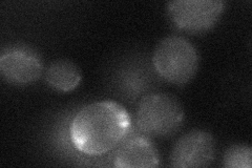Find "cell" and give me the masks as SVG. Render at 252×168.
<instances>
[{"mask_svg": "<svg viewBox=\"0 0 252 168\" xmlns=\"http://www.w3.org/2000/svg\"><path fill=\"white\" fill-rule=\"evenodd\" d=\"M131 129V118L119 103L110 100L94 102L73 118L69 137L81 154L101 156L119 146Z\"/></svg>", "mask_w": 252, "mask_h": 168, "instance_id": "6da1fadb", "label": "cell"}, {"mask_svg": "<svg viewBox=\"0 0 252 168\" xmlns=\"http://www.w3.org/2000/svg\"><path fill=\"white\" fill-rule=\"evenodd\" d=\"M154 67L165 81L184 85L192 80L199 68V54L184 37L169 36L158 43L153 55Z\"/></svg>", "mask_w": 252, "mask_h": 168, "instance_id": "7a4b0ae2", "label": "cell"}, {"mask_svg": "<svg viewBox=\"0 0 252 168\" xmlns=\"http://www.w3.org/2000/svg\"><path fill=\"white\" fill-rule=\"evenodd\" d=\"M183 121V107L169 94L147 95L139 103L136 124L139 132L147 137H170L181 129Z\"/></svg>", "mask_w": 252, "mask_h": 168, "instance_id": "3957f363", "label": "cell"}, {"mask_svg": "<svg viewBox=\"0 0 252 168\" xmlns=\"http://www.w3.org/2000/svg\"><path fill=\"white\" fill-rule=\"evenodd\" d=\"M220 0H173L166 4L168 18L179 30L202 34L211 30L224 11Z\"/></svg>", "mask_w": 252, "mask_h": 168, "instance_id": "277c9868", "label": "cell"}, {"mask_svg": "<svg viewBox=\"0 0 252 168\" xmlns=\"http://www.w3.org/2000/svg\"><path fill=\"white\" fill-rule=\"evenodd\" d=\"M216 141L212 134L194 130L180 137L172 147L170 164L177 168L207 167L215 161Z\"/></svg>", "mask_w": 252, "mask_h": 168, "instance_id": "5b68a950", "label": "cell"}, {"mask_svg": "<svg viewBox=\"0 0 252 168\" xmlns=\"http://www.w3.org/2000/svg\"><path fill=\"white\" fill-rule=\"evenodd\" d=\"M43 65L39 56L25 47H9L0 57V73L15 85L31 84L41 77Z\"/></svg>", "mask_w": 252, "mask_h": 168, "instance_id": "8992f818", "label": "cell"}, {"mask_svg": "<svg viewBox=\"0 0 252 168\" xmlns=\"http://www.w3.org/2000/svg\"><path fill=\"white\" fill-rule=\"evenodd\" d=\"M160 164V157L152 140L140 134L126 137L118 146L114 165L120 168H154Z\"/></svg>", "mask_w": 252, "mask_h": 168, "instance_id": "52a82bcc", "label": "cell"}, {"mask_svg": "<svg viewBox=\"0 0 252 168\" xmlns=\"http://www.w3.org/2000/svg\"><path fill=\"white\" fill-rule=\"evenodd\" d=\"M45 80L46 83L55 91L68 93L74 91L80 84L81 71L72 61L57 60L47 67Z\"/></svg>", "mask_w": 252, "mask_h": 168, "instance_id": "ba28073f", "label": "cell"}, {"mask_svg": "<svg viewBox=\"0 0 252 168\" xmlns=\"http://www.w3.org/2000/svg\"><path fill=\"white\" fill-rule=\"evenodd\" d=\"M223 165L227 168H251L252 149L248 145L236 144L228 148L223 157Z\"/></svg>", "mask_w": 252, "mask_h": 168, "instance_id": "9c48e42d", "label": "cell"}]
</instances>
